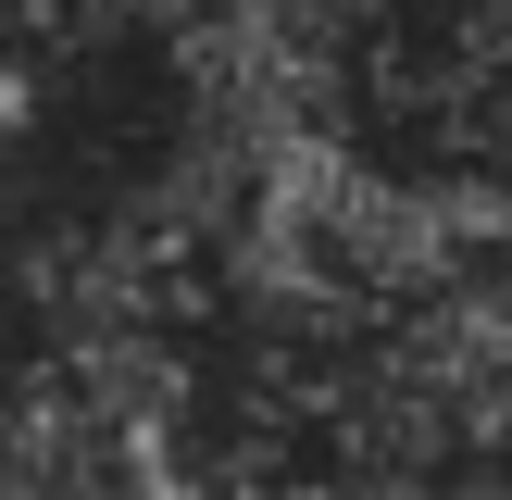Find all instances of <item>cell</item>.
I'll return each instance as SVG.
<instances>
[]
</instances>
